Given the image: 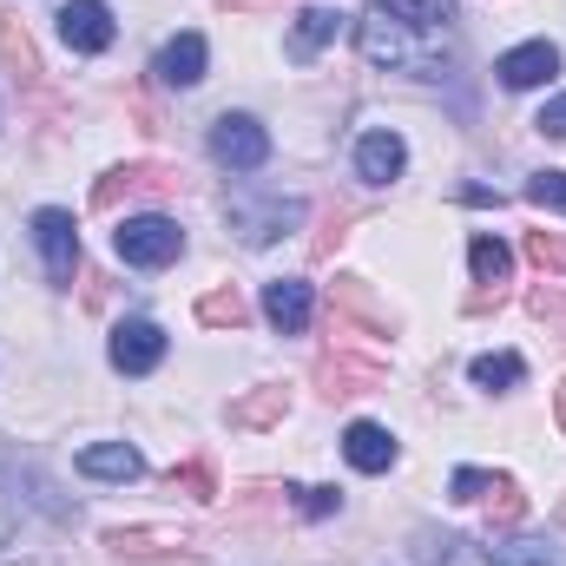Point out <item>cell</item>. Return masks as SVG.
<instances>
[{
  "label": "cell",
  "instance_id": "cell-1",
  "mask_svg": "<svg viewBox=\"0 0 566 566\" xmlns=\"http://www.w3.org/2000/svg\"><path fill=\"white\" fill-rule=\"evenodd\" d=\"M356 46L369 66L441 80L454 66V0H369L356 20Z\"/></svg>",
  "mask_w": 566,
  "mask_h": 566
},
{
  "label": "cell",
  "instance_id": "cell-2",
  "mask_svg": "<svg viewBox=\"0 0 566 566\" xmlns=\"http://www.w3.org/2000/svg\"><path fill=\"white\" fill-rule=\"evenodd\" d=\"M224 218H231V238H238V244L264 251V244H277L283 231H296V224H303V205H296V198H283V191L238 185V191L224 198Z\"/></svg>",
  "mask_w": 566,
  "mask_h": 566
},
{
  "label": "cell",
  "instance_id": "cell-3",
  "mask_svg": "<svg viewBox=\"0 0 566 566\" xmlns=\"http://www.w3.org/2000/svg\"><path fill=\"white\" fill-rule=\"evenodd\" d=\"M185 191V171L178 165H158V158H139V165H113L99 185H93V205L99 211H119L133 198H178Z\"/></svg>",
  "mask_w": 566,
  "mask_h": 566
},
{
  "label": "cell",
  "instance_id": "cell-4",
  "mask_svg": "<svg viewBox=\"0 0 566 566\" xmlns=\"http://www.w3.org/2000/svg\"><path fill=\"white\" fill-rule=\"evenodd\" d=\"M113 244H119V258L139 264V271H165L171 258H185V231H178L171 218H158V211L126 218V224L113 231Z\"/></svg>",
  "mask_w": 566,
  "mask_h": 566
},
{
  "label": "cell",
  "instance_id": "cell-5",
  "mask_svg": "<svg viewBox=\"0 0 566 566\" xmlns=\"http://www.w3.org/2000/svg\"><path fill=\"white\" fill-rule=\"evenodd\" d=\"M33 244H40V258H46V283H53V290H73V271H80L73 211H33Z\"/></svg>",
  "mask_w": 566,
  "mask_h": 566
},
{
  "label": "cell",
  "instance_id": "cell-6",
  "mask_svg": "<svg viewBox=\"0 0 566 566\" xmlns=\"http://www.w3.org/2000/svg\"><path fill=\"white\" fill-rule=\"evenodd\" d=\"M211 158L231 165V171H258V165L271 158V133H264L251 113H224V119L211 126Z\"/></svg>",
  "mask_w": 566,
  "mask_h": 566
},
{
  "label": "cell",
  "instance_id": "cell-7",
  "mask_svg": "<svg viewBox=\"0 0 566 566\" xmlns=\"http://www.w3.org/2000/svg\"><path fill=\"white\" fill-rule=\"evenodd\" d=\"M158 363H165V329L145 323V316H126V323L113 329V369H119V376H151Z\"/></svg>",
  "mask_w": 566,
  "mask_h": 566
},
{
  "label": "cell",
  "instance_id": "cell-8",
  "mask_svg": "<svg viewBox=\"0 0 566 566\" xmlns=\"http://www.w3.org/2000/svg\"><path fill=\"white\" fill-rule=\"evenodd\" d=\"M113 7L106 0H66L60 7V40L73 46V53H106L113 46Z\"/></svg>",
  "mask_w": 566,
  "mask_h": 566
},
{
  "label": "cell",
  "instance_id": "cell-9",
  "mask_svg": "<svg viewBox=\"0 0 566 566\" xmlns=\"http://www.w3.org/2000/svg\"><path fill=\"white\" fill-rule=\"evenodd\" d=\"M501 86L507 93H534V86H547L554 73H560V46L554 40H527V46H514V53H501Z\"/></svg>",
  "mask_w": 566,
  "mask_h": 566
},
{
  "label": "cell",
  "instance_id": "cell-10",
  "mask_svg": "<svg viewBox=\"0 0 566 566\" xmlns=\"http://www.w3.org/2000/svg\"><path fill=\"white\" fill-rule=\"evenodd\" d=\"M363 389H382V363H356V356H316V396L323 402H349Z\"/></svg>",
  "mask_w": 566,
  "mask_h": 566
},
{
  "label": "cell",
  "instance_id": "cell-11",
  "mask_svg": "<svg viewBox=\"0 0 566 566\" xmlns=\"http://www.w3.org/2000/svg\"><path fill=\"white\" fill-rule=\"evenodd\" d=\"M0 60H7V73H13V86H20L27 99H40V93H46L40 53H33V33H27L20 20H0Z\"/></svg>",
  "mask_w": 566,
  "mask_h": 566
},
{
  "label": "cell",
  "instance_id": "cell-12",
  "mask_svg": "<svg viewBox=\"0 0 566 566\" xmlns=\"http://www.w3.org/2000/svg\"><path fill=\"white\" fill-rule=\"evenodd\" d=\"M343 454H349V468H363V474H389V468H396V434L382 422H349L343 428Z\"/></svg>",
  "mask_w": 566,
  "mask_h": 566
},
{
  "label": "cell",
  "instance_id": "cell-13",
  "mask_svg": "<svg viewBox=\"0 0 566 566\" xmlns=\"http://www.w3.org/2000/svg\"><path fill=\"white\" fill-rule=\"evenodd\" d=\"M106 547L119 560H191V541L158 534V527H119V534H106Z\"/></svg>",
  "mask_w": 566,
  "mask_h": 566
},
{
  "label": "cell",
  "instance_id": "cell-14",
  "mask_svg": "<svg viewBox=\"0 0 566 566\" xmlns=\"http://www.w3.org/2000/svg\"><path fill=\"white\" fill-rule=\"evenodd\" d=\"M151 73H158V86H198V80H205V40H198V33L165 40L158 60H151Z\"/></svg>",
  "mask_w": 566,
  "mask_h": 566
},
{
  "label": "cell",
  "instance_id": "cell-15",
  "mask_svg": "<svg viewBox=\"0 0 566 566\" xmlns=\"http://www.w3.org/2000/svg\"><path fill=\"white\" fill-rule=\"evenodd\" d=\"M402 165H409V145L396 133H363V145H356V178L363 185H389V178H402Z\"/></svg>",
  "mask_w": 566,
  "mask_h": 566
},
{
  "label": "cell",
  "instance_id": "cell-16",
  "mask_svg": "<svg viewBox=\"0 0 566 566\" xmlns=\"http://www.w3.org/2000/svg\"><path fill=\"white\" fill-rule=\"evenodd\" d=\"M416 566H494V560H488V547H474L468 534L422 527V534H416Z\"/></svg>",
  "mask_w": 566,
  "mask_h": 566
},
{
  "label": "cell",
  "instance_id": "cell-17",
  "mask_svg": "<svg viewBox=\"0 0 566 566\" xmlns=\"http://www.w3.org/2000/svg\"><path fill=\"white\" fill-rule=\"evenodd\" d=\"M264 316L277 323L283 336L310 329V283H303V277H271V283H264Z\"/></svg>",
  "mask_w": 566,
  "mask_h": 566
},
{
  "label": "cell",
  "instance_id": "cell-18",
  "mask_svg": "<svg viewBox=\"0 0 566 566\" xmlns=\"http://www.w3.org/2000/svg\"><path fill=\"white\" fill-rule=\"evenodd\" d=\"M329 296H336V310H349V316H356L369 336H396V316H389V303H376L363 277H336V283H329Z\"/></svg>",
  "mask_w": 566,
  "mask_h": 566
},
{
  "label": "cell",
  "instance_id": "cell-19",
  "mask_svg": "<svg viewBox=\"0 0 566 566\" xmlns=\"http://www.w3.org/2000/svg\"><path fill=\"white\" fill-rule=\"evenodd\" d=\"M283 416H290V389L283 382H264V389H251L244 402H231V428H277Z\"/></svg>",
  "mask_w": 566,
  "mask_h": 566
},
{
  "label": "cell",
  "instance_id": "cell-20",
  "mask_svg": "<svg viewBox=\"0 0 566 566\" xmlns=\"http://www.w3.org/2000/svg\"><path fill=\"white\" fill-rule=\"evenodd\" d=\"M80 474H93V481H139L145 461H139V448H126V441H99V448L80 454Z\"/></svg>",
  "mask_w": 566,
  "mask_h": 566
},
{
  "label": "cell",
  "instance_id": "cell-21",
  "mask_svg": "<svg viewBox=\"0 0 566 566\" xmlns=\"http://www.w3.org/2000/svg\"><path fill=\"white\" fill-rule=\"evenodd\" d=\"M488 560L494 566H566V547L560 541H534V534H521V541L488 547Z\"/></svg>",
  "mask_w": 566,
  "mask_h": 566
},
{
  "label": "cell",
  "instance_id": "cell-22",
  "mask_svg": "<svg viewBox=\"0 0 566 566\" xmlns=\"http://www.w3.org/2000/svg\"><path fill=\"white\" fill-rule=\"evenodd\" d=\"M329 40H336V13H329V7H303V13H296V27H290V53H296V60H310V53H316V46H329Z\"/></svg>",
  "mask_w": 566,
  "mask_h": 566
},
{
  "label": "cell",
  "instance_id": "cell-23",
  "mask_svg": "<svg viewBox=\"0 0 566 566\" xmlns=\"http://www.w3.org/2000/svg\"><path fill=\"white\" fill-rule=\"evenodd\" d=\"M521 521H527V494H521V481H514V474H501V481H494V494H488V527H494V534H514Z\"/></svg>",
  "mask_w": 566,
  "mask_h": 566
},
{
  "label": "cell",
  "instance_id": "cell-24",
  "mask_svg": "<svg viewBox=\"0 0 566 566\" xmlns=\"http://www.w3.org/2000/svg\"><path fill=\"white\" fill-rule=\"evenodd\" d=\"M198 323H211V329H244V323H251V303H244L238 290H205V296H198Z\"/></svg>",
  "mask_w": 566,
  "mask_h": 566
},
{
  "label": "cell",
  "instance_id": "cell-25",
  "mask_svg": "<svg viewBox=\"0 0 566 566\" xmlns=\"http://www.w3.org/2000/svg\"><path fill=\"white\" fill-rule=\"evenodd\" d=\"M468 264H474V283H507V271H514V251H507L501 238H488V231H481V238L468 244Z\"/></svg>",
  "mask_w": 566,
  "mask_h": 566
},
{
  "label": "cell",
  "instance_id": "cell-26",
  "mask_svg": "<svg viewBox=\"0 0 566 566\" xmlns=\"http://www.w3.org/2000/svg\"><path fill=\"white\" fill-rule=\"evenodd\" d=\"M165 488L185 494V501H218V468H211V461H185V468L165 474Z\"/></svg>",
  "mask_w": 566,
  "mask_h": 566
},
{
  "label": "cell",
  "instance_id": "cell-27",
  "mask_svg": "<svg viewBox=\"0 0 566 566\" xmlns=\"http://www.w3.org/2000/svg\"><path fill=\"white\" fill-rule=\"evenodd\" d=\"M481 389H514L521 376H527V363L521 356H507V349H494V356H474V369H468Z\"/></svg>",
  "mask_w": 566,
  "mask_h": 566
},
{
  "label": "cell",
  "instance_id": "cell-28",
  "mask_svg": "<svg viewBox=\"0 0 566 566\" xmlns=\"http://www.w3.org/2000/svg\"><path fill=\"white\" fill-rule=\"evenodd\" d=\"M527 258H534L541 271L566 277V238H560V231H527Z\"/></svg>",
  "mask_w": 566,
  "mask_h": 566
},
{
  "label": "cell",
  "instance_id": "cell-29",
  "mask_svg": "<svg viewBox=\"0 0 566 566\" xmlns=\"http://www.w3.org/2000/svg\"><path fill=\"white\" fill-rule=\"evenodd\" d=\"M494 481H501V474H488V468H454V481H448V488H454V501H488V494H494Z\"/></svg>",
  "mask_w": 566,
  "mask_h": 566
},
{
  "label": "cell",
  "instance_id": "cell-30",
  "mask_svg": "<svg viewBox=\"0 0 566 566\" xmlns=\"http://www.w3.org/2000/svg\"><path fill=\"white\" fill-rule=\"evenodd\" d=\"M527 198L547 205V211H566V171H534L527 178Z\"/></svg>",
  "mask_w": 566,
  "mask_h": 566
},
{
  "label": "cell",
  "instance_id": "cell-31",
  "mask_svg": "<svg viewBox=\"0 0 566 566\" xmlns=\"http://www.w3.org/2000/svg\"><path fill=\"white\" fill-rule=\"evenodd\" d=\"M343 224H349V211H343V205H329V211H323V231L310 238V258H329V251L343 244Z\"/></svg>",
  "mask_w": 566,
  "mask_h": 566
},
{
  "label": "cell",
  "instance_id": "cell-32",
  "mask_svg": "<svg viewBox=\"0 0 566 566\" xmlns=\"http://www.w3.org/2000/svg\"><path fill=\"white\" fill-rule=\"evenodd\" d=\"M290 494H296V507H303L310 521H329V514L343 507V494H336V488H290Z\"/></svg>",
  "mask_w": 566,
  "mask_h": 566
},
{
  "label": "cell",
  "instance_id": "cell-33",
  "mask_svg": "<svg viewBox=\"0 0 566 566\" xmlns=\"http://www.w3.org/2000/svg\"><path fill=\"white\" fill-rule=\"evenodd\" d=\"M534 126H541L547 139H566V93L554 99V106H547V113H541V119H534Z\"/></svg>",
  "mask_w": 566,
  "mask_h": 566
},
{
  "label": "cell",
  "instance_id": "cell-34",
  "mask_svg": "<svg viewBox=\"0 0 566 566\" xmlns=\"http://www.w3.org/2000/svg\"><path fill=\"white\" fill-rule=\"evenodd\" d=\"M224 13H258V7H277V0H218Z\"/></svg>",
  "mask_w": 566,
  "mask_h": 566
},
{
  "label": "cell",
  "instance_id": "cell-35",
  "mask_svg": "<svg viewBox=\"0 0 566 566\" xmlns=\"http://www.w3.org/2000/svg\"><path fill=\"white\" fill-rule=\"evenodd\" d=\"M7 541H13V501L0 494V547H7Z\"/></svg>",
  "mask_w": 566,
  "mask_h": 566
},
{
  "label": "cell",
  "instance_id": "cell-36",
  "mask_svg": "<svg viewBox=\"0 0 566 566\" xmlns=\"http://www.w3.org/2000/svg\"><path fill=\"white\" fill-rule=\"evenodd\" d=\"M554 416H560V428H566V382H560V396H554Z\"/></svg>",
  "mask_w": 566,
  "mask_h": 566
},
{
  "label": "cell",
  "instance_id": "cell-37",
  "mask_svg": "<svg viewBox=\"0 0 566 566\" xmlns=\"http://www.w3.org/2000/svg\"><path fill=\"white\" fill-rule=\"evenodd\" d=\"M560 514H566V501H560Z\"/></svg>",
  "mask_w": 566,
  "mask_h": 566
}]
</instances>
